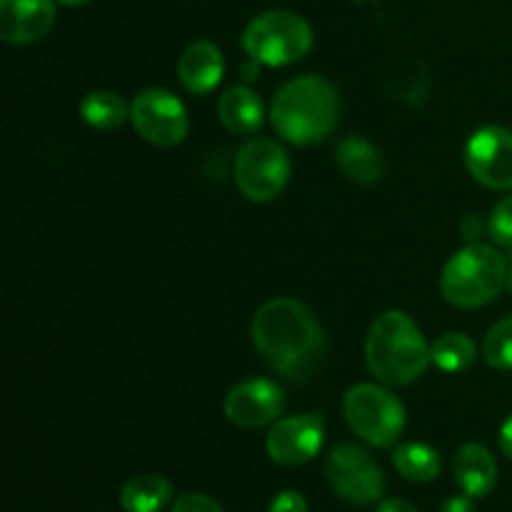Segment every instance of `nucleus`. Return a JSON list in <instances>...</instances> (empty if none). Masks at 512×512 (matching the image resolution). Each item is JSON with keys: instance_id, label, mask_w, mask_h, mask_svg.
Listing matches in <instances>:
<instances>
[{"instance_id": "nucleus-31", "label": "nucleus", "mask_w": 512, "mask_h": 512, "mask_svg": "<svg viewBox=\"0 0 512 512\" xmlns=\"http://www.w3.org/2000/svg\"><path fill=\"white\" fill-rule=\"evenodd\" d=\"M505 288H508L510 293H512V255H510V260H508V280H505Z\"/></svg>"}, {"instance_id": "nucleus-10", "label": "nucleus", "mask_w": 512, "mask_h": 512, "mask_svg": "<svg viewBox=\"0 0 512 512\" xmlns=\"http://www.w3.org/2000/svg\"><path fill=\"white\" fill-rule=\"evenodd\" d=\"M465 165L480 185L512 190V130L485 125L465 145Z\"/></svg>"}, {"instance_id": "nucleus-9", "label": "nucleus", "mask_w": 512, "mask_h": 512, "mask_svg": "<svg viewBox=\"0 0 512 512\" xmlns=\"http://www.w3.org/2000/svg\"><path fill=\"white\" fill-rule=\"evenodd\" d=\"M130 120L140 138L158 148H173L188 135V113L178 95L165 88H148L135 95Z\"/></svg>"}, {"instance_id": "nucleus-20", "label": "nucleus", "mask_w": 512, "mask_h": 512, "mask_svg": "<svg viewBox=\"0 0 512 512\" xmlns=\"http://www.w3.org/2000/svg\"><path fill=\"white\" fill-rule=\"evenodd\" d=\"M393 465L413 483H433L440 475L438 450L425 443H405L393 450Z\"/></svg>"}, {"instance_id": "nucleus-11", "label": "nucleus", "mask_w": 512, "mask_h": 512, "mask_svg": "<svg viewBox=\"0 0 512 512\" xmlns=\"http://www.w3.org/2000/svg\"><path fill=\"white\" fill-rule=\"evenodd\" d=\"M325 440V420L320 413L293 415L273 425L268 433L265 448L278 465H305L320 453Z\"/></svg>"}, {"instance_id": "nucleus-17", "label": "nucleus", "mask_w": 512, "mask_h": 512, "mask_svg": "<svg viewBox=\"0 0 512 512\" xmlns=\"http://www.w3.org/2000/svg\"><path fill=\"white\" fill-rule=\"evenodd\" d=\"M338 165L350 180L363 185L378 183L385 170L380 150L358 135H350L338 145Z\"/></svg>"}, {"instance_id": "nucleus-29", "label": "nucleus", "mask_w": 512, "mask_h": 512, "mask_svg": "<svg viewBox=\"0 0 512 512\" xmlns=\"http://www.w3.org/2000/svg\"><path fill=\"white\" fill-rule=\"evenodd\" d=\"M378 512H418V510H415L410 503H405V500H383Z\"/></svg>"}, {"instance_id": "nucleus-12", "label": "nucleus", "mask_w": 512, "mask_h": 512, "mask_svg": "<svg viewBox=\"0 0 512 512\" xmlns=\"http://www.w3.org/2000/svg\"><path fill=\"white\" fill-rule=\"evenodd\" d=\"M285 398L280 385L273 380L253 378L235 385L225 398V415L233 425L245 430H258L275 423L283 413Z\"/></svg>"}, {"instance_id": "nucleus-8", "label": "nucleus", "mask_w": 512, "mask_h": 512, "mask_svg": "<svg viewBox=\"0 0 512 512\" xmlns=\"http://www.w3.org/2000/svg\"><path fill=\"white\" fill-rule=\"evenodd\" d=\"M325 478L335 495L355 505H370L383 498L385 478L373 455L355 443L335 445L325 460Z\"/></svg>"}, {"instance_id": "nucleus-2", "label": "nucleus", "mask_w": 512, "mask_h": 512, "mask_svg": "<svg viewBox=\"0 0 512 512\" xmlns=\"http://www.w3.org/2000/svg\"><path fill=\"white\" fill-rule=\"evenodd\" d=\"M340 118V95L320 75H300L275 93L270 120L288 143L313 145L328 138Z\"/></svg>"}, {"instance_id": "nucleus-4", "label": "nucleus", "mask_w": 512, "mask_h": 512, "mask_svg": "<svg viewBox=\"0 0 512 512\" xmlns=\"http://www.w3.org/2000/svg\"><path fill=\"white\" fill-rule=\"evenodd\" d=\"M508 280V260L485 243H468L445 263L440 290L455 308L473 310L488 305Z\"/></svg>"}, {"instance_id": "nucleus-27", "label": "nucleus", "mask_w": 512, "mask_h": 512, "mask_svg": "<svg viewBox=\"0 0 512 512\" xmlns=\"http://www.w3.org/2000/svg\"><path fill=\"white\" fill-rule=\"evenodd\" d=\"M440 512H475V505L473 500H470V495L468 498H460L458 495V498H450Z\"/></svg>"}, {"instance_id": "nucleus-24", "label": "nucleus", "mask_w": 512, "mask_h": 512, "mask_svg": "<svg viewBox=\"0 0 512 512\" xmlns=\"http://www.w3.org/2000/svg\"><path fill=\"white\" fill-rule=\"evenodd\" d=\"M170 512H225L213 498L203 493H185L175 500Z\"/></svg>"}, {"instance_id": "nucleus-30", "label": "nucleus", "mask_w": 512, "mask_h": 512, "mask_svg": "<svg viewBox=\"0 0 512 512\" xmlns=\"http://www.w3.org/2000/svg\"><path fill=\"white\" fill-rule=\"evenodd\" d=\"M60 5H68V8H78V5H85L90 3V0H58Z\"/></svg>"}, {"instance_id": "nucleus-13", "label": "nucleus", "mask_w": 512, "mask_h": 512, "mask_svg": "<svg viewBox=\"0 0 512 512\" xmlns=\"http://www.w3.org/2000/svg\"><path fill=\"white\" fill-rule=\"evenodd\" d=\"M58 0H0V38L28 45L45 38L55 23Z\"/></svg>"}, {"instance_id": "nucleus-14", "label": "nucleus", "mask_w": 512, "mask_h": 512, "mask_svg": "<svg viewBox=\"0 0 512 512\" xmlns=\"http://www.w3.org/2000/svg\"><path fill=\"white\" fill-rule=\"evenodd\" d=\"M223 53L210 40H195L183 50L178 60V78L190 93H210L223 80Z\"/></svg>"}, {"instance_id": "nucleus-16", "label": "nucleus", "mask_w": 512, "mask_h": 512, "mask_svg": "<svg viewBox=\"0 0 512 512\" xmlns=\"http://www.w3.org/2000/svg\"><path fill=\"white\" fill-rule=\"evenodd\" d=\"M220 123L233 135H253L263 125V100L250 88H230L218 100Z\"/></svg>"}, {"instance_id": "nucleus-25", "label": "nucleus", "mask_w": 512, "mask_h": 512, "mask_svg": "<svg viewBox=\"0 0 512 512\" xmlns=\"http://www.w3.org/2000/svg\"><path fill=\"white\" fill-rule=\"evenodd\" d=\"M268 512H308V503H305L303 495L295 493V490H285V493H280L278 498L273 500Z\"/></svg>"}, {"instance_id": "nucleus-26", "label": "nucleus", "mask_w": 512, "mask_h": 512, "mask_svg": "<svg viewBox=\"0 0 512 512\" xmlns=\"http://www.w3.org/2000/svg\"><path fill=\"white\" fill-rule=\"evenodd\" d=\"M483 230H485V225H483V220H480V215L470 213L460 220V233H463V238L468 240V243H480L478 238L483 235Z\"/></svg>"}, {"instance_id": "nucleus-28", "label": "nucleus", "mask_w": 512, "mask_h": 512, "mask_svg": "<svg viewBox=\"0 0 512 512\" xmlns=\"http://www.w3.org/2000/svg\"><path fill=\"white\" fill-rule=\"evenodd\" d=\"M500 450H503L505 455L512 460V415L508 420L503 423V428H500Z\"/></svg>"}, {"instance_id": "nucleus-18", "label": "nucleus", "mask_w": 512, "mask_h": 512, "mask_svg": "<svg viewBox=\"0 0 512 512\" xmlns=\"http://www.w3.org/2000/svg\"><path fill=\"white\" fill-rule=\"evenodd\" d=\"M173 498V485L163 475H135L120 490L125 512H158Z\"/></svg>"}, {"instance_id": "nucleus-1", "label": "nucleus", "mask_w": 512, "mask_h": 512, "mask_svg": "<svg viewBox=\"0 0 512 512\" xmlns=\"http://www.w3.org/2000/svg\"><path fill=\"white\" fill-rule=\"evenodd\" d=\"M253 343L275 373L305 380L325 355V330L313 310L295 298H273L253 318Z\"/></svg>"}, {"instance_id": "nucleus-6", "label": "nucleus", "mask_w": 512, "mask_h": 512, "mask_svg": "<svg viewBox=\"0 0 512 512\" xmlns=\"http://www.w3.org/2000/svg\"><path fill=\"white\" fill-rule=\"evenodd\" d=\"M345 423L373 448H390L405 430V408L380 385H355L343 400Z\"/></svg>"}, {"instance_id": "nucleus-21", "label": "nucleus", "mask_w": 512, "mask_h": 512, "mask_svg": "<svg viewBox=\"0 0 512 512\" xmlns=\"http://www.w3.org/2000/svg\"><path fill=\"white\" fill-rule=\"evenodd\" d=\"M433 365H438L445 373H463L478 358V348L465 333H445L430 348Z\"/></svg>"}, {"instance_id": "nucleus-7", "label": "nucleus", "mask_w": 512, "mask_h": 512, "mask_svg": "<svg viewBox=\"0 0 512 512\" xmlns=\"http://www.w3.org/2000/svg\"><path fill=\"white\" fill-rule=\"evenodd\" d=\"M233 173L245 198L253 203H268L288 185L290 158L275 140L255 138L238 150Z\"/></svg>"}, {"instance_id": "nucleus-23", "label": "nucleus", "mask_w": 512, "mask_h": 512, "mask_svg": "<svg viewBox=\"0 0 512 512\" xmlns=\"http://www.w3.org/2000/svg\"><path fill=\"white\" fill-rule=\"evenodd\" d=\"M488 230L495 243L503 245V248H512V195L495 205L488 220Z\"/></svg>"}, {"instance_id": "nucleus-22", "label": "nucleus", "mask_w": 512, "mask_h": 512, "mask_svg": "<svg viewBox=\"0 0 512 512\" xmlns=\"http://www.w3.org/2000/svg\"><path fill=\"white\" fill-rule=\"evenodd\" d=\"M483 358L490 368L512 370V315L493 325L483 343Z\"/></svg>"}, {"instance_id": "nucleus-5", "label": "nucleus", "mask_w": 512, "mask_h": 512, "mask_svg": "<svg viewBox=\"0 0 512 512\" xmlns=\"http://www.w3.org/2000/svg\"><path fill=\"white\" fill-rule=\"evenodd\" d=\"M243 48L250 60L270 68L298 63L313 48V30L308 20L290 10H268L243 30Z\"/></svg>"}, {"instance_id": "nucleus-3", "label": "nucleus", "mask_w": 512, "mask_h": 512, "mask_svg": "<svg viewBox=\"0 0 512 512\" xmlns=\"http://www.w3.org/2000/svg\"><path fill=\"white\" fill-rule=\"evenodd\" d=\"M365 360L380 383L408 385L423 378L433 363L423 333L410 315L388 310L370 325L365 340Z\"/></svg>"}, {"instance_id": "nucleus-15", "label": "nucleus", "mask_w": 512, "mask_h": 512, "mask_svg": "<svg viewBox=\"0 0 512 512\" xmlns=\"http://www.w3.org/2000/svg\"><path fill=\"white\" fill-rule=\"evenodd\" d=\"M455 480L470 498H485L498 483V463L488 448L468 443L455 455Z\"/></svg>"}, {"instance_id": "nucleus-19", "label": "nucleus", "mask_w": 512, "mask_h": 512, "mask_svg": "<svg viewBox=\"0 0 512 512\" xmlns=\"http://www.w3.org/2000/svg\"><path fill=\"white\" fill-rule=\"evenodd\" d=\"M80 115L95 130H115L125 123L130 108L113 90H93L80 103Z\"/></svg>"}]
</instances>
